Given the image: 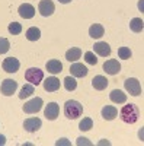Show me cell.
I'll return each mask as SVG.
<instances>
[{
	"label": "cell",
	"instance_id": "6da1fadb",
	"mask_svg": "<svg viewBox=\"0 0 144 146\" xmlns=\"http://www.w3.org/2000/svg\"><path fill=\"white\" fill-rule=\"evenodd\" d=\"M119 115H121L122 121L127 124H134L135 121L140 117V111H138V107L135 104H127L122 107V110L119 111Z\"/></svg>",
	"mask_w": 144,
	"mask_h": 146
},
{
	"label": "cell",
	"instance_id": "7a4b0ae2",
	"mask_svg": "<svg viewBox=\"0 0 144 146\" xmlns=\"http://www.w3.org/2000/svg\"><path fill=\"white\" fill-rule=\"evenodd\" d=\"M83 113V107L79 101H74V100H70L64 104V114L67 118L70 120H76L77 117H80Z\"/></svg>",
	"mask_w": 144,
	"mask_h": 146
},
{
	"label": "cell",
	"instance_id": "3957f363",
	"mask_svg": "<svg viewBox=\"0 0 144 146\" xmlns=\"http://www.w3.org/2000/svg\"><path fill=\"white\" fill-rule=\"evenodd\" d=\"M25 79L31 85H35V86H37V85H39L42 82V79H44V72L41 69H38V67H31L25 73Z\"/></svg>",
	"mask_w": 144,
	"mask_h": 146
},
{
	"label": "cell",
	"instance_id": "277c9868",
	"mask_svg": "<svg viewBox=\"0 0 144 146\" xmlns=\"http://www.w3.org/2000/svg\"><path fill=\"white\" fill-rule=\"evenodd\" d=\"M124 86H125V89L128 91L130 95H133V96L141 95V83H140V80L135 79V78H128V79H125Z\"/></svg>",
	"mask_w": 144,
	"mask_h": 146
},
{
	"label": "cell",
	"instance_id": "5b68a950",
	"mask_svg": "<svg viewBox=\"0 0 144 146\" xmlns=\"http://www.w3.org/2000/svg\"><path fill=\"white\" fill-rule=\"evenodd\" d=\"M42 105H44V101L41 98H38V96H37V98H32L26 104H23V113H26V114H35V113L41 111Z\"/></svg>",
	"mask_w": 144,
	"mask_h": 146
},
{
	"label": "cell",
	"instance_id": "8992f818",
	"mask_svg": "<svg viewBox=\"0 0 144 146\" xmlns=\"http://www.w3.org/2000/svg\"><path fill=\"white\" fill-rule=\"evenodd\" d=\"M0 89H2V94L5 96H10L13 95L18 89V82L13 80V79H5L2 82V86H0Z\"/></svg>",
	"mask_w": 144,
	"mask_h": 146
},
{
	"label": "cell",
	"instance_id": "52a82bcc",
	"mask_svg": "<svg viewBox=\"0 0 144 146\" xmlns=\"http://www.w3.org/2000/svg\"><path fill=\"white\" fill-rule=\"evenodd\" d=\"M38 12L42 16H51L55 12V5L51 2V0H41L38 5Z\"/></svg>",
	"mask_w": 144,
	"mask_h": 146
},
{
	"label": "cell",
	"instance_id": "ba28073f",
	"mask_svg": "<svg viewBox=\"0 0 144 146\" xmlns=\"http://www.w3.org/2000/svg\"><path fill=\"white\" fill-rule=\"evenodd\" d=\"M2 67L7 73H16L19 70V67H20V63H19V60L15 58V57H7V58L3 60Z\"/></svg>",
	"mask_w": 144,
	"mask_h": 146
},
{
	"label": "cell",
	"instance_id": "9c48e42d",
	"mask_svg": "<svg viewBox=\"0 0 144 146\" xmlns=\"http://www.w3.org/2000/svg\"><path fill=\"white\" fill-rule=\"evenodd\" d=\"M41 120L37 118V117H31V118H26L25 121H23V129H25L26 131L29 133H35L37 130L41 129Z\"/></svg>",
	"mask_w": 144,
	"mask_h": 146
},
{
	"label": "cell",
	"instance_id": "30bf717a",
	"mask_svg": "<svg viewBox=\"0 0 144 146\" xmlns=\"http://www.w3.org/2000/svg\"><path fill=\"white\" fill-rule=\"evenodd\" d=\"M60 114V108H58V104L57 102H48L47 107H45V111H44V115L47 117V120H55Z\"/></svg>",
	"mask_w": 144,
	"mask_h": 146
},
{
	"label": "cell",
	"instance_id": "8fae6325",
	"mask_svg": "<svg viewBox=\"0 0 144 146\" xmlns=\"http://www.w3.org/2000/svg\"><path fill=\"white\" fill-rule=\"evenodd\" d=\"M103 70L108 75H116V73H119V70H121V64H119V62H116L115 58L106 60L103 63Z\"/></svg>",
	"mask_w": 144,
	"mask_h": 146
},
{
	"label": "cell",
	"instance_id": "7c38bea8",
	"mask_svg": "<svg viewBox=\"0 0 144 146\" xmlns=\"http://www.w3.org/2000/svg\"><path fill=\"white\" fill-rule=\"evenodd\" d=\"M87 67L82 63H73L70 66V73L73 75L74 78H85L87 75Z\"/></svg>",
	"mask_w": 144,
	"mask_h": 146
},
{
	"label": "cell",
	"instance_id": "4fadbf2b",
	"mask_svg": "<svg viewBox=\"0 0 144 146\" xmlns=\"http://www.w3.org/2000/svg\"><path fill=\"white\" fill-rule=\"evenodd\" d=\"M18 12H19V15H20L23 19H32V18L35 16V7H34L32 5H29V3L20 5L19 9H18Z\"/></svg>",
	"mask_w": 144,
	"mask_h": 146
},
{
	"label": "cell",
	"instance_id": "5bb4252c",
	"mask_svg": "<svg viewBox=\"0 0 144 146\" xmlns=\"http://www.w3.org/2000/svg\"><path fill=\"white\" fill-rule=\"evenodd\" d=\"M44 89L47 92H55L60 89V80L54 76L47 78V80H44Z\"/></svg>",
	"mask_w": 144,
	"mask_h": 146
},
{
	"label": "cell",
	"instance_id": "9a60e30c",
	"mask_svg": "<svg viewBox=\"0 0 144 146\" xmlns=\"http://www.w3.org/2000/svg\"><path fill=\"white\" fill-rule=\"evenodd\" d=\"M93 51L96 54H99L101 57H108L111 54V47H109V44H106V42H96L93 45Z\"/></svg>",
	"mask_w": 144,
	"mask_h": 146
},
{
	"label": "cell",
	"instance_id": "2e32d148",
	"mask_svg": "<svg viewBox=\"0 0 144 146\" xmlns=\"http://www.w3.org/2000/svg\"><path fill=\"white\" fill-rule=\"evenodd\" d=\"M63 70V63L60 60H50L47 62V72H50L51 75H58Z\"/></svg>",
	"mask_w": 144,
	"mask_h": 146
},
{
	"label": "cell",
	"instance_id": "e0dca14e",
	"mask_svg": "<svg viewBox=\"0 0 144 146\" xmlns=\"http://www.w3.org/2000/svg\"><path fill=\"white\" fill-rule=\"evenodd\" d=\"M92 86L96 89V91H103L106 86H108V79L102 75H98L95 76L93 80H92Z\"/></svg>",
	"mask_w": 144,
	"mask_h": 146
},
{
	"label": "cell",
	"instance_id": "ac0fdd59",
	"mask_svg": "<svg viewBox=\"0 0 144 146\" xmlns=\"http://www.w3.org/2000/svg\"><path fill=\"white\" fill-rule=\"evenodd\" d=\"M101 114H102V117H103L105 120L111 121V120H114V118L116 117L118 111H116V108H115L114 105H105V107L102 108Z\"/></svg>",
	"mask_w": 144,
	"mask_h": 146
},
{
	"label": "cell",
	"instance_id": "d6986e66",
	"mask_svg": "<svg viewBox=\"0 0 144 146\" xmlns=\"http://www.w3.org/2000/svg\"><path fill=\"white\" fill-rule=\"evenodd\" d=\"M109 98L112 102L115 104H124L127 101V95L122 92V91H119V89H114L111 94H109Z\"/></svg>",
	"mask_w": 144,
	"mask_h": 146
},
{
	"label": "cell",
	"instance_id": "ffe728a7",
	"mask_svg": "<svg viewBox=\"0 0 144 146\" xmlns=\"http://www.w3.org/2000/svg\"><path fill=\"white\" fill-rule=\"evenodd\" d=\"M103 34H105V29H103V27L101 25V23H93V25L89 28V35L92 36V38H101V36H103Z\"/></svg>",
	"mask_w": 144,
	"mask_h": 146
},
{
	"label": "cell",
	"instance_id": "44dd1931",
	"mask_svg": "<svg viewBox=\"0 0 144 146\" xmlns=\"http://www.w3.org/2000/svg\"><path fill=\"white\" fill-rule=\"evenodd\" d=\"M80 56H82V50L79 47L70 48V50L66 53V58L68 60V62H77V60L80 58Z\"/></svg>",
	"mask_w": 144,
	"mask_h": 146
},
{
	"label": "cell",
	"instance_id": "7402d4cb",
	"mask_svg": "<svg viewBox=\"0 0 144 146\" xmlns=\"http://www.w3.org/2000/svg\"><path fill=\"white\" fill-rule=\"evenodd\" d=\"M39 36H41V31L37 27H31L26 31V40H29V41H38Z\"/></svg>",
	"mask_w": 144,
	"mask_h": 146
},
{
	"label": "cell",
	"instance_id": "603a6c76",
	"mask_svg": "<svg viewBox=\"0 0 144 146\" xmlns=\"http://www.w3.org/2000/svg\"><path fill=\"white\" fill-rule=\"evenodd\" d=\"M34 94V85L31 83H26L23 85L22 89H20V94H19V98L20 100H25V98H29V96Z\"/></svg>",
	"mask_w": 144,
	"mask_h": 146
},
{
	"label": "cell",
	"instance_id": "cb8c5ba5",
	"mask_svg": "<svg viewBox=\"0 0 144 146\" xmlns=\"http://www.w3.org/2000/svg\"><path fill=\"white\" fill-rule=\"evenodd\" d=\"M130 29L133 32H141L143 31V19L140 18H133L130 22Z\"/></svg>",
	"mask_w": 144,
	"mask_h": 146
},
{
	"label": "cell",
	"instance_id": "d4e9b609",
	"mask_svg": "<svg viewBox=\"0 0 144 146\" xmlns=\"http://www.w3.org/2000/svg\"><path fill=\"white\" fill-rule=\"evenodd\" d=\"M92 127H93V120H92L90 117L83 118V120L80 121V124H79V129H80L82 131H87V130H90Z\"/></svg>",
	"mask_w": 144,
	"mask_h": 146
},
{
	"label": "cell",
	"instance_id": "484cf974",
	"mask_svg": "<svg viewBox=\"0 0 144 146\" xmlns=\"http://www.w3.org/2000/svg\"><path fill=\"white\" fill-rule=\"evenodd\" d=\"M64 88L67 91H74L77 88V80L74 78H71V76H67L64 79Z\"/></svg>",
	"mask_w": 144,
	"mask_h": 146
},
{
	"label": "cell",
	"instance_id": "4316f807",
	"mask_svg": "<svg viewBox=\"0 0 144 146\" xmlns=\"http://www.w3.org/2000/svg\"><path fill=\"white\" fill-rule=\"evenodd\" d=\"M9 32L12 34V35H18V34H20L22 32V25L19 22H12V23H9Z\"/></svg>",
	"mask_w": 144,
	"mask_h": 146
},
{
	"label": "cell",
	"instance_id": "83f0119b",
	"mask_svg": "<svg viewBox=\"0 0 144 146\" xmlns=\"http://www.w3.org/2000/svg\"><path fill=\"white\" fill-rule=\"evenodd\" d=\"M118 56H119V58H122V60H128L131 56H133V53H131V50L128 47H121L118 50Z\"/></svg>",
	"mask_w": 144,
	"mask_h": 146
},
{
	"label": "cell",
	"instance_id": "f1b7e54d",
	"mask_svg": "<svg viewBox=\"0 0 144 146\" xmlns=\"http://www.w3.org/2000/svg\"><path fill=\"white\" fill-rule=\"evenodd\" d=\"M85 60H86V63L95 66L96 63H98V58H96V56L93 54V51H86L85 53Z\"/></svg>",
	"mask_w": 144,
	"mask_h": 146
},
{
	"label": "cell",
	"instance_id": "f546056e",
	"mask_svg": "<svg viewBox=\"0 0 144 146\" xmlns=\"http://www.w3.org/2000/svg\"><path fill=\"white\" fill-rule=\"evenodd\" d=\"M10 48V42L6 38H0V54H6Z\"/></svg>",
	"mask_w": 144,
	"mask_h": 146
},
{
	"label": "cell",
	"instance_id": "4dcf8cb0",
	"mask_svg": "<svg viewBox=\"0 0 144 146\" xmlns=\"http://www.w3.org/2000/svg\"><path fill=\"white\" fill-rule=\"evenodd\" d=\"M76 143H77L79 146H82V145H92V143H90V142H89V140H87L86 137H79Z\"/></svg>",
	"mask_w": 144,
	"mask_h": 146
},
{
	"label": "cell",
	"instance_id": "1f68e13d",
	"mask_svg": "<svg viewBox=\"0 0 144 146\" xmlns=\"http://www.w3.org/2000/svg\"><path fill=\"white\" fill-rule=\"evenodd\" d=\"M55 145H57V146H60V145H67V146H68V145H70V142H68L67 139H60V140H57V142H55Z\"/></svg>",
	"mask_w": 144,
	"mask_h": 146
},
{
	"label": "cell",
	"instance_id": "d6a6232c",
	"mask_svg": "<svg viewBox=\"0 0 144 146\" xmlns=\"http://www.w3.org/2000/svg\"><path fill=\"white\" fill-rule=\"evenodd\" d=\"M5 143H6V137L3 135H0V146H3Z\"/></svg>",
	"mask_w": 144,
	"mask_h": 146
},
{
	"label": "cell",
	"instance_id": "836d02e7",
	"mask_svg": "<svg viewBox=\"0 0 144 146\" xmlns=\"http://www.w3.org/2000/svg\"><path fill=\"white\" fill-rule=\"evenodd\" d=\"M58 2H60V3H63V5H67V3L71 2V0H58Z\"/></svg>",
	"mask_w": 144,
	"mask_h": 146
}]
</instances>
